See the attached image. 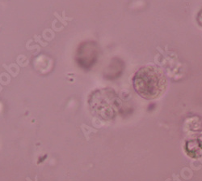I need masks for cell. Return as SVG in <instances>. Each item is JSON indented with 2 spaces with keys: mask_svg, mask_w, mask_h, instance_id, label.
I'll return each mask as SVG.
<instances>
[{
  "mask_svg": "<svg viewBox=\"0 0 202 181\" xmlns=\"http://www.w3.org/2000/svg\"><path fill=\"white\" fill-rule=\"evenodd\" d=\"M201 140H202V137H201Z\"/></svg>",
  "mask_w": 202,
  "mask_h": 181,
  "instance_id": "277c9868",
  "label": "cell"
},
{
  "mask_svg": "<svg viewBox=\"0 0 202 181\" xmlns=\"http://www.w3.org/2000/svg\"><path fill=\"white\" fill-rule=\"evenodd\" d=\"M198 21H201V23H200V25H202V11L201 12H200V15H199V16H198Z\"/></svg>",
  "mask_w": 202,
  "mask_h": 181,
  "instance_id": "7a4b0ae2",
  "label": "cell"
},
{
  "mask_svg": "<svg viewBox=\"0 0 202 181\" xmlns=\"http://www.w3.org/2000/svg\"><path fill=\"white\" fill-rule=\"evenodd\" d=\"M136 92L145 99H155L167 89V78L162 69L154 65L143 67L137 71L133 79Z\"/></svg>",
  "mask_w": 202,
  "mask_h": 181,
  "instance_id": "6da1fadb",
  "label": "cell"
},
{
  "mask_svg": "<svg viewBox=\"0 0 202 181\" xmlns=\"http://www.w3.org/2000/svg\"><path fill=\"white\" fill-rule=\"evenodd\" d=\"M27 179V180H28V181H32L29 178H27V179ZM36 181H37V177H36Z\"/></svg>",
  "mask_w": 202,
  "mask_h": 181,
  "instance_id": "3957f363",
  "label": "cell"
}]
</instances>
